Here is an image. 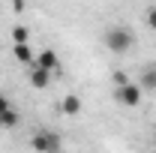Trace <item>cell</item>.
<instances>
[{
	"label": "cell",
	"mask_w": 156,
	"mask_h": 153,
	"mask_svg": "<svg viewBox=\"0 0 156 153\" xmlns=\"http://www.w3.org/2000/svg\"><path fill=\"white\" fill-rule=\"evenodd\" d=\"M153 144H156V129H153Z\"/></svg>",
	"instance_id": "obj_14"
},
{
	"label": "cell",
	"mask_w": 156,
	"mask_h": 153,
	"mask_svg": "<svg viewBox=\"0 0 156 153\" xmlns=\"http://www.w3.org/2000/svg\"><path fill=\"white\" fill-rule=\"evenodd\" d=\"M18 111H15V108H6V111H3V114H0V126H6V129H12V126H18Z\"/></svg>",
	"instance_id": "obj_8"
},
{
	"label": "cell",
	"mask_w": 156,
	"mask_h": 153,
	"mask_svg": "<svg viewBox=\"0 0 156 153\" xmlns=\"http://www.w3.org/2000/svg\"><path fill=\"white\" fill-rule=\"evenodd\" d=\"M138 81H141V87H144V90H156V69H144Z\"/></svg>",
	"instance_id": "obj_9"
},
{
	"label": "cell",
	"mask_w": 156,
	"mask_h": 153,
	"mask_svg": "<svg viewBox=\"0 0 156 153\" xmlns=\"http://www.w3.org/2000/svg\"><path fill=\"white\" fill-rule=\"evenodd\" d=\"M51 78H54V72L45 69V66H39V63H30V66H27V81H30L36 90H45V87L51 84Z\"/></svg>",
	"instance_id": "obj_3"
},
{
	"label": "cell",
	"mask_w": 156,
	"mask_h": 153,
	"mask_svg": "<svg viewBox=\"0 0 156 153\" xmlns=\"http://www.w3.org/2000/svg\"><path fill=\"white\" fill-rule=\"evenodd\" d=\"M6 108H12V102H9V99H6V96L0 93V114H3V111H6Z\"/></svg>",
	"instance_id": "obj_13"
},
{
	"label": "cell",
	"mask_w": 156,
	"mask_h": 153,
	"mask_svg": "<svg viewBox=\"0 0 156 153\" xmlns=\"http://www.w3.org/2000/svg\"><path fill=\"white\" fill-rule=\"evenodd\" d=\"M12 42H30V30L18 24V27H12Z\"/></svg>",
	"instance_id": "obj_10"
},
{
	"label": "cell",
	"mask_w": 156,
	"mask_h": 153,
	"mask_svg": "<svg viewBox=\"0 0 156 153\" xmlns=\"http://www.w3.org/2000/svg\"><path fill=\"white\" fill-rule=\"evenodd\" d=\"M147 27L156 33V6H150V9H147Z\"/></svg>",
	"instance_id": "obj_11"
},
{
	"label": "cell",
	"mask_w": 156,
	"mask_h": 153,
	"mask_svg": "<svg viewBox=\"0 0 156 153\" xmlns=\"http://www.w3.org/2000/svg\"><path fill=\"white\" fill-rule=\"evenodd\" d=\"M30 147L39 153H51V150H60V138L54 132H36L30 138Z\"/></svg>",
	"instance_id": "obj_4"
},
{
	"label": "cell",
	"mask_w": 156,
	"mask_h": 153,
	"mask_svg": "<svg viewBox=\"0 0 156 153\" xmlns=\"http://www.w3.org/2000/svg\"><path fill=\"white\" fill-rule=\"evenodd\" d=\"M114 96H117L120 105H126V108H138V105H141V96H144V87L135 84V81H126V84L117 87Z\"/></svg>",
	"instance_id": "obj_2"
},
{
	"label": "cell",
	"mask_w": 156,
	"mask_h": 153,
	"mask_svg": "<svg viewBox=\"0 0 156 153\" xmlns=\"http://www.w3.org/2000/svg\"><path fill=\"white\" fill-rule=\"evenodd\" d=\"M111 78H114V84H117V87H120V84H126V81H129V78L123 75V72H114V75H111Z\"/></svg>",
	"instance_id": "obj_12"
},
{
	"label": "cell",
	"mask_w": 156,
	"mask_h": 153,
	"mask_svg": "<svg viewBox=\"0 0 156 153\" xmlns=\"http://www.w3.org/2000/svg\"><path fill=\"white\" fill-rule=\"evenodd\" d=\"M60 111H63V114H69V117H75L78 111H81V99H78L75 93L63 96V102H60Z\"/></svg>",
	"instance_id": "obj_7"
},
{
	"label": "cell",
	"mask_w": 156,
	"mask_h": 153,
	"mask_svg": "<svg viewBox=\"0 0 156 153\" xmlns=\"http://www.w3.org/2000/svg\"><path fill=\"white\" fill-rule=\"evenodd\" d=\"M105 45H108V51H114V54H126V51L135 45V33H132L129 27H123V24H114V27L105 30Z\"/></svg>",
	"instance_id": "obj_1"
},
{
	"label": "cell",
	"mask_w": 156,
	"mask_h": 153,
	"mask_svg": "<svg viewBox=\"0 0 156 153\" xmlns=\"http://www.w3.org/2000/svg\"><path fill=\"white\" fill-rule=\"evenodd\" d=\"M39 66H45V69H51V72H57V54L51 51V48H45V51H36V60Z\"/></svg>",
	"instance_id": "obj_6"
},
{
	"label": "cell",
	"mask_w": 156,
	"mask_h": 153,
	"mask_svg": "<svg viewBox=\"0 0 156 153\" xmlns=\"http://www.w3.org/2000/svg\"><path fill=\"white\" fill-rule=\"evenodd\" d=\"M12 57L18 60V63H24V66H30L36 60V51H33L30 42H12Z\"/></svg>",
	"instance_id": "obj_5"
}]
</instances>
